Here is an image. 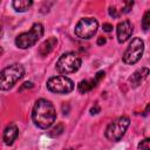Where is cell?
Listing matches in <instances>:
<instances>
[{
	"mask_svg": "<svg viewBox=\"0 0 150 150\" xmlns=\"http://www.w3.org/2000/svg\"><path fill=\"white\" fill-rule=\"evenodd\" d=\"M32 120L38 128L48 129L56 120V110L54 104L46 98H39L33 107Z\"/></svg>",
	"mask_w": 150,
	"mask_h": 150,
	"instance_id": "6da1fadb",
	"label": "cell"
},
{
	"mask_svg": "<svg viewBox=\"0 0 150 150\" xmlns=\"http://www.w3.org/2000/svg\"><path fill=\"white\" fill-rule=\"evenodd\" d=\"M25 75V68L20 63H13L0 70V90L11 89L22 76Z\"/></svg>",
	"mask_w": 150,
	"mask_h": 150,
	"instance_id": "7a4b0ae2",
	"label": "cell"
},
{
	"mask_svg": "<svg viewBox=\"0 0 150 150\" xmlns=\"http://www.w3.org/2000/svg\"><path fill=\"white\" fill-rule=\"evenodd\" d=\"M43 35V26L40 22L33 23L28 32H23L15 38V45L20 49H28L33 47Z\"/></svg>",
	"mask_w": 150,
	"mask_h": 150,
	"instance_id": "3957f363",
	"label": "cell"
},
{
	"mask_svg": "<svg viewBox=\"0 0 150 150\" xmlns=\"http://www.w3.org/2000/svg\"><path fill=\"white\" fill-rule=\"evenodd\" d=\"M81 63H82V60L79 56V54L74 52H67L59 57L56 62V69L61 74L67 75V74L77 71L81 67Z\"/></svg>",
	"mask_w": 150,
	"mask_h": 150,
	"instance_id": "277c9868",
	"label": "cell"
},
{
	"mask_svg": "<svg viewBox=\"0 0 150 150\" xmlns=\"http://www.w3.org/2000/svg\"><path fill=\"white\" fill-rule=\"evenodd\" d=\"M130 124V118L128 116H121L112 122H110L105 129V137L111 142H118L124 136L128 127Z\"/></svg>",
	"mask_w": 150,
	"mask_h": 150,
	"instance_id": "5b68a950",
	"label": "cell"
},
{
	"mask_svg": "<svg viewBox=\"0 0 150 150\" xmlns=\"http://www.w3.org/2000/svg\"><path fill=\"white\" fill-rule=\"evenodd\" d=\"M144 52V41L141 38H134L128 48L123 53V62L127 64H135L139 61Z\"/></svg>",
	"mask_w": 150,
	"mask_h": 150,
	"instance_id": "8992f818",
	"label": "cell"
},
{
	"mask_svg": "<svg viewBox=\"0 0 150 150\" xmlns=\"http://www.w3.org/2000/svg\"><path fill=\"white\" fill-rule=\"evenodd\" d=\"M47 89L54 94H69L74 89V82L67 76H53L47 81Z\"/></svg>",
	"mask_w": 150,
	"mask_h": 150,
	"instance_id": "52a82bcc",
	"label": "cell"
},
{
	"mask_svg": "<svg viewBox=\"0 0 150 150\" xmlns=\"http://www.w3.org/2000/svg\"><path fill=\"white\" fill-rule=\"evenodd\" d=\"M98 28V22L94 18H83L75 26V35L80 39H90L93 38Z\"/></svg>",
	"mask_w": 150,
	"mask_h": 150,
	"instance_id": "ba28073f",
	"label": "cell"
},
{
	"mask_svg": "<svg viewBox=\"0 0 150 150\" xmlns=\"http://www.w3.org/2000/svg\"><path fill=\"white\" fill-rule=\"evenodd\" d=\"M134 32V26L131 23L130 20H124L122 22H120L117 25V28H116V33H117V41L120 43H123L125 42L132 34Z\"/></svg>",
	"mask_w": 150,
	"mask_h": 150,
	"instance_id": "9c48e42d",
	"label": "cell"
},
{
	"mask_svg": "<svg viewBox=\"0 0 150 150\" xmlns=\"http://www.w3.org/2000/svg\"><path fill=\"white\" fill-rule=\"evenodd\" d=\"M149 75V69L148 68H141V69H137L136 71L132 73V75L129 77V83L132 88H136L138 86H141L148 77Z\"/></svg>",
	"mask_w": 150,
	"mask_h": 150,
	"instance_id": "30bf717a",
	"label": "cell"
},
{
	"mask_svg": "<svg viewBox=\"0 0 150 150\" xmlns=\"http://www.w3.org/2000/svg\"><path fill=\"white\" fill-rule=\"evenodd\" d=\"M18 136H19V128L16 127L15 123H11L9 125L6 127L2 138L6 145H12L14 141L18 138Z\"/></svg>",
	"mask_w": 150,
	"mask_h": 150,
	"instance_id": "8fae6325",
	"label": "cell"
},
{
	"mask_svg": "<svg viewBox=\"0 0 150 150\" xmlns=\"http://www.w3.org/2000/svg\"><path fill=\"white\" fill-rule=\"evenodd\" d=\"M57 45V39L55 36H50L49 39H47L46 41H43L40 47H39V55L41 56H47L48 54H50V52L55 48V46Z\"/></svg>",
	"mask_w": 150,
	"mask_h": 150,
	"instance_id": "7c38bea8",
	"label": "cell"
},
{
	"mask_svg": "<svg viewBox=\"0 0 150 150\" xmlns=\"http://www.w3.org/2000/svg\"><path fill=\"white\" fill-rule=\"evenodd\" d=\"M32 5H33V1L32 0H14L12 2L13 8L16 12H20V13L27 12L32 7Z\"/></svg>",
	"mask_w": 150,
	"mask_h": 150,
	"instance_id": "4fadbf2b",
	"label": "cell"
},
{
	"mask_svg": "<svg viewBox=\"0 0 150 150\" xmlns=\"http://www.w3.org/2000/svg\"><path fill=\"white\" fill-rule=\"evenodd\" d=\"M94 88H95V86H94V83H93L91 80H82L77 84V90L81 94H87V93H89Z\"/></svg>",
	"mask_w": 150,
	"mask_h": 150,
	"instance_id": "5bb4252c",
	"label": "cell"
},
{
	"mask_svg": "<svg viewBox=\"0 0 150 150\" xmlns=\"http://www.w3.org/2000/svg\"><path fill=\"white\" fill-rule=\"evenodd\" d=\"M149 26H150V11H146L143 15V19H142V28L143 30H148L149 29Z\"/></svg>",
	"mask_w": 150,
	"mask_h": 150,
	"instance_id": "9a60e30c",
	"label": "cell"
},
{
	"mask_svg": "<svg viewBox=\"0 0 150 150\" xmlns=\"http://www.w3.org/2000/svg\"><path fill=\"white\" fill-rule=\"evenodd\" d=\"M63 124L62 123H59L56 127H54L50 131H49V136H52V137H57L59 135H61L62 132H63Z\"/></svg>",
	"mask_w": 150,
	"mask_h": 150,
	"instance_id": "2e32d148",
	"label": "cell"
},
{
	"mask_svg": "<svg viewBox=\"0 0 150 150\" xmlns=\"http://www.w3.org/2000/svg\"><path fill=\"white\" fill-rule=\"evenodd\" d=\"M149 138H144L143 141H141L138 143L137 150H150V145H149Z\"/></svg>",
	"mask_w": 150,
	"mask_h": 150,
	"instance_id": "e0dca14e",
	"label": "cell"
},
{
	"mask_svg": "<svg viewBox=\"0 0 150 150\" xmlns=\"http://www.w3.org/2000/svg\"><path fill=\"white\" fill-rule=\"evenodd\" d=\"M104 75H105V73H104L103 70H100V71H97V73L95 74V76H94V79L91 80L95 87H96V86H97V83H98V82H100V81H101V80H102V79L104 77Z\"/></svg>",
	"mask_w": 150,
	"mask_h": 150,
	"instance_id": "ac0fdd59",
	"label": "cell"
},
{
	"mask_svg": "<svg viewBox=\"0 0 150 150\" xmlns=\"http://www.w3.org/2000/svg\"><path fill=\"white\" fill-rule=\"evenodd\" d=\"M132 5H134V1H125L124 2V7L122 9V13H129L131 7H132Z\"/></svg>",
	"mask_w": 150,
	"mask_h": 150,
	"instance_id": "d6986e66",
	"label": "cell"
},
{
	"mask_svg": "<svg viewBox=\"0 0 150 150\" xmlns=\"http://www.w3.org/2000/svg\"><path fill=\"white\" fill-rule=\"evenodd\" d=\"M29 88H33V83H32V82H25V83L19 88V91H22V90L29 89Z\"/></svg>",
	"mask_w": 150,
	"mask_h": 150,
	"instance_id": "ffe728a7",
	"label": "cell"
},
{
	"mask_svg": "<svg viewBox=\"0 0 150 150\" xmlns=\"http://www.w3.org/2000/svg\"><path fill=\"white\" fill-rule=\"evenodd\" d=\"M109 15L112 16V18H118L117 9H116L115 7H109Z\"/></svg>",
	"mask_w": 150,
	"mask_h": 150,
	"instance_id": "44dd1931",
	"label": "cell"
},
{
	"mask_svg": "<svg viewBox=\"0 0 150 150\" xmlns=\"http://www.w3.org/2000/svg\"><path fill=\"white\" fill-rule=\"evenodd\" d=\"M103 30L107 33H110L112 30V25L110 23H103Z\"/></svg>",
	"mask_w": 150,
	"mask_h": 150,
	"instance_id": "7402d4cb",
	"label": "cell"
},
{
	"mask_svg": "<svg viewBox=\"0 0 150 150\" xmlns=\"http://www.w3.org/2000/svg\"><path fill=\"white\" fill-rule=\"evenodd\" d=\"M98 112H100V107L95 104V105L90 109V114H91V115H96V114H98Z\"/></svg>",
	"mask_w": 150,
	"mask_h": 150,
	"instance_id": "603a6c76",
	"label": "cell"
},
{
	"mask_svg": "<svg viewBox=\"0 0 150 150\" xmlns=\"http://www.w3.org/2000/svg\"><path fill=\"white\" fill-rule=\"evenodd\" d=\"M105 42H107V40H105V38H103V36H100V38L97 39V45H98V46L105 45Z\"/></svg>",
	"mask_w": 150,
	"mask_h": 150,
	"instance_id": "cb8c5ba5",
	"label": "cell"
},
{
	"mask_svg": "<svg viewBox=\"0 0 150 150\" xmlns=\"http://www.w3.org/2000/svg\"><path fill=\"white\" fill-rule=\"evenodd\" d=\"M64 150H73V149H64Z\"/></svg>",
	"mask_w": 150,
	"mask_h": 150,
	"instance_id": "d4e9b609",
	"label": "cell"
},
{
	"mask_svg": "<svg viewBox=\"0 0 150 150\" xmlns=\"http://www.w3.org/2000/svg\"><path fill=\"white\" fill-rule=\"evenodd\" d=\"M0 32H1V26H0Z\"/></svg>",
	"mask_w": 150,
	"mask_h": 150,
	"instance_id": "484cf974",
	"label": "cell"
}]
</instances>
